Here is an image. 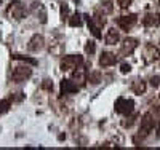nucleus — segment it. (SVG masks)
Instances as JSON below:
<instances>
[{
    "mask_svg": "<svg viewBox=\"0 0 160 150\" xmlns=\"http://www.w3.org/2000/svg\"><path fill=\"white\" fill-rule=\"evenodd\" d=\"M154 120H155V118L152 117L151 112L144 114V117H142V120H141V125H139V138H141V139L148 138V136L152 133V129H154V126H155V121H154Z\"/></svg>",
    "mask_w": 160,
    "mask_h": 150,
    "instance_id": "nucleus-1",
    "label": "nucleus"
},
{
    "mask_svg": "<svg viewBox=\"0 0 160 150\" xmlns=\"http://www.w3.org/2000/svg\"><path fill=\"white\" fill-rule=\"evenodd\" d=\"M83 64V58L82 56H75V54H72V56H64V59L61 61V70L64 72H69V70H74L77 69L78 65Z\"/></svg>",
    "mask_w": 160,
    "mask_h": 150,
    "instance_id": "nucleus-2",
    "label": "nucleus"
},
{
    "mask_svg": "<svg viewBox=\"0 0 160 150\" xmlns=\"http://www.w3.org/2000/svg\"><path fill=\"white\" fill-rule=\"evenodd\" d=\"M133 110H135V102L131 99L127 98H118L115 101V112L122 114V115H130Z\"/></svg>",
    "mask_w": 160,
    "mask_h": 150,
    "instance_id": "nucleus-3",
    "label": "nucleus"
},
{
    "mask_svg": "<svg viewBox=\"0 0 160 150\" xmlns=\"http://www.w3.org/2000/svg\"><path fill=\"white\" fill-rule=\"evenodd\" d=\"M32 75V70L29 69L28 65H18L13 69V74H11V78L15 83H21V81H26L29 77Z\"/></svg>",
    "mask_w": 160,
    "mask_h": 150,
    "instance_id": "nucleus-4",
    "label": "nucleus"
},
{
    "mask_svg": "<svg viewBox=\"0 0 160 150\" xmlns=\"http://www.w3.org/2000/svg\"><path fill=\"white\" fill-rule=\"evenodd\" d=\"M8 15L11 18H15L16 21H21L26 15V7L19 2H15V3H11L10 8H8Z\"/></svg>",
    "mask_w": 160,
    "mask_h": 150,
    "instance_id": "nucleus-5",
    "label": "nucleus"
},
{
    "mask_svg": "<svg viewBox=\"0 0 160 150\" xmlns=\"http://www.w3.org/2000/svg\"><path fill=\"white\" fill-rule=\"evenodd\" d=\"M136 21H138V18H136V15H128V16H120L118 19H117V26L120 27L122 31H130L133 26L136 24Z\"/></svg>",
    "mask_w": 160,
    "mask_h": 150,
    "instance_id": "nucleus-6",
    "label": "nucleus"
},
{
    "mask_svg": "<svg viewBox=\"0 0 160 150\" xmlns=\"http://www.w3.org/2000/svg\"><path fill=\"white\" fill-rule=\"evenodd\" d=\"M144 58L148 62H154V61H158L160 59V48L149 43V45H146L144 48Z\"/></svg>",
    "mask_w": 160,
    "mask_h": 150,
    "instance_id": "nucleus-7",
    "label": "nucleus"
},
{
    "mask_svg": "<svg viewBox=\"0 0 160 150\" xmlns=\"http://www.w3.org/2000/svg\"><path fill=\"white\" fill-rule=\"evenodd\" d=\"M31 13L42 22H47V10L43 7V3H40V2H32L31 3Z\"/></svg>",
    "mask_w": 160,
    "mask_h": 150,
    "instance_id": "nucleus-8",
    "label": "nucleus"
},
{
    "mask_svg": "<svg viewBox=\"0 0 160 150\" xmlns=\"http://www.w3.org/2000/svg\"><path fill=\"white\" fill-rule=\"evenodd\" d=\"M136 48H138V40H136V38L128 37V38H125V40H123V43H122V50H120V53L125 54V56H128V54H131Z\"/></svg>",
    "mask_w": 160,
    "mask_h": 150,
    "instance_id": "nucleus-9",
    "label": "nucleus"
},
{
    "mask_svg": "<svg viewBox=\"0 0 160 150\" xmlns=\"http://www.w3.org/2000/svg\"><path fill=\"white\" fill-rule=\"evenodd\" d=\"M146 27H158L160 26V13H148L142 19Z\"/></svg>",
    "mask_w": 160,
    "mask_h": 150,
    "instance_id": "nucleus-10",
    "label": "nucleus"
},
{
    "mask_svg": "<svg viewBox=\"0 0 160 150\" xmlns=\"http://www.w3.org/2000/svg\"><path fill=\"white\" fill-rule=\"evenodd\" d=\"M117 62V56L114 53H109V51H106L101 54V58H99V64L101 67H109V65H114Z\"/></svg>",
    "mask_w": 160,
    "mask_h": 150,
    "instance_id": "nucleus-11",
    "label": "nucleus"
},
{
    "mask_svg": "<svg viewBox=\"0 0 160 150\" xmlns=\"http://www.w3.org/2000/svg\"><path fill=\"white\" fill-rule=\"evenodd\" d=\"M29 50L31 51H40L43 46H45V40H43V37L42 35H34L32 38H31V42H29Z\"/></svg>",
    "mask_w": 160,
    "mask_h": 150,
    "instance_id": "nucleus-12",
    "label": "nucleus"
},
{
    "mask_svg": "<svg viewBox=\"0 0 160 150\" xmlns=\"http://www.w3.org/2000/svg\"><path fill=\"white\" fill-rule=\"evenodd\" d=\"M77 91H78L77 83H74V81H71V80H62L61 81V93L62 94H74Z\"/></svg>",
    "mask_w": 160,
    "mask_h": 150,
    "instance_id": "nucleus-13",
    "label": "nucleus"
},
{
    "mask_svg": "<svg viewBox=\"0 0 160 150\" xmlns=\"http://www.w3.org/2000/svg\"><path fill=\"white\" fill-rule=\"evenodd\" d=\"M83 18L87 19V24H88V29L91 31V34L95 35L96 38H101L102 35H101V32H99V29H101V26L99 24H96V21L93 19V18H90L88 15H83Z\"/></svg>",
    "mask_w": 160,
    "mask_h": 150,
    "instance_id": "nucleus-14",
    "label": "nucleus"
},
{
    "mask_svg": "<svg viewBox=\"0 0 160 150\" xmlns=\"http://www.w3.org/2000/svg\"><path fill=\"white\" fill-rule=\"evenodd\" d=\"M118 38H120L118 31H115L114 27H112V29H109V31H108V34L104 35V42L108 43V45H115V43L118 42Z\"/></svg>",
    "mask_w": 160,
    "mask_h": 150,
    "instance_id": "nucleus-15",
    "label": "nucleus"
},
{
    "mask_svg": "<svg viewBox=\"0 0 160 150\" xmlns=\"http://www.w3.org/2000/svg\"><path fill=\"white\" fill-rule=\"evenodd\" d=\"M85 78H87V69L83 65H78L77 70H74V74H72V80L78 81V83H83Z\"/></svg>",
    "mask_w": 160,
    "mask_h": 150,
    "instance_id": "nucleus-16",
    "label": "nucleus"
},
{
    "mask_svg": "<svg viewBox=\"0 0 160 150\" xmlns=\"http://www.w3.org/2000/svg\"><path fill=\"white\" fill-rule=\"evenodd\" d=\"M131 90H133V93H135V94H142V93L146 91V81H142V80L133 81Z\"/></svg>",
    "mask_w": 160,
    "mask_h": 150,
    "instance_id": "nucleus-17",
    "label": "nucleus"
},
{
    "mask_svg": "<svg viewBox=\"0 0 160 150\" xmlns=\"http://www.w3.org/2000/svg\"><path fill=\"white\" fill-rule=\"evenodd\" d=\"M112 10H114V5H112V2H104V3H101V7L96 10V13H99V15H109V13H112Z\"/></svg>",
    "mask_w": 160,
    "mask_h": 150,
    "instance_id": "nucleus-18",
    "label": "nucleus"
},
{
    "mask_svg": "<svg viewBox=\"0 0 160 150\" xmlns=\"http://www.w3.org/2000/svg\"><path fill=\"white\" fill-rule=\"evenodd\" d=\"M69 26H72V27H78V26H82V16H80L78 13L72 15V16H71V19H69Z\"/></svg>",
    "mask_w": 160,
    "mask_h": 150,
    "instance_id": "nucleus-19",
    "label": "nucleus"
},
{
    "mask_svg": "<svg viewBox=\"0 0 160 150\" xmlns=\"http://www.w3.org/2000/svg\"><path fill=\"white\" fill-rule=\"evenodd\" d=\"M13 59H19V61H26V62H29V64H32V65H35V64H37V61H35V59H31V58H26V56H22V54H13Z\"/></svg>",
    "mask_w": 160,
    "mask_h": 150,
    "instance_id": "nucleus-20",
    "label": "nucleus"
},
{
    "mask_svg": "<svg viewBox=\"0 0 160 150\" xmlns=\"http://www.w3.org/2000/svg\"><path fill=\"white\" fill-rule=\"evenodd\" d=\"M87 78H88V81H91L93 85H96V83H99V72H91Z\"/></svg>",
    "mask_w": 160,
    "mask_h": 150,
    "instance_id": "nucleus-21",
    "label": "nucleus"
},
{
    "mask_svg": "<svg viewBox=\"0 0 160 150\" xmlns=\"http://www.w3.org/2000/svg\"><path fill=\"white\" fill-rule=\"evenodd\" d=\"M95 50H96L95 42H88V43L85 45V53H87V54H93V53H95Z\"/></svg>",
    "mask_w": 160,
    "mask_h": 150,
    "instance_id": "nucleus-22",
    "label": "nucleus"
},
{
    "mask_svg": "<svg viewBox=\"0 0 160 150\" xmlns=\"http://www.w3.org/2000/svg\"><path fill=\"white\" fill-rule=\"evenodd\" d=\"M117 3H118L120 8H128L133 3V0H117Z\"/></svg>",
    "mask_w": 160,
    "mask_h": 150,
    "instance_id": "nucleus-23",
    "label": "nucleus"
},
{
    "mask_svg": "<svg viewBox=\"0 0 160 150\" xmlns=\"http://www.w3.org/2000/svg\"><path fill=\"white\" fill-rule=\"evenodd\" d=\"M158 85H160V77H158V75L152 77V78H151V86H152V88H157Z\"/></svg>",
    "mask_w": 160,
    "mask_h": 150,
    "instance_id": "nucleus-24",
    "label": "nucleus"
},
{
    "mask_svg": "<svg viewBox=\"0 0 160 150\" xmlns=\"http://www.w3.org/2000/svg\"><path fill=\"white\" fill-rule=\"evenodd\" d=\"M130 70H131L130 64H122V65H120V72H122V74H130Z\"/></svg>",
    "mask_w": 160,
    "mask_h": 150,
    "instance_id": "nucleus-25",
    "label": "nucleus"
},
{
    "mask_svg": "<svg viewBox=\"0 0 160 150\" xmlns=\"http://www.w3.org/2000/svg\"><path fill=\"white\" fill-rule=\"evenodd\" d=\"M135 118H136V117H131V118H130L128 121H123V123H122V125H123L125 128H130V126H131L133 123H135Z\"/></svg>",
    "mask_w": 160,
    "mask_h": 150,
    "instance_id": "nucleus-26",
    "label": "nucleus"
},
{
    "mask_svg": "<svg viewBox=\"0 0 160 150\" xmlns=\"http://www.w3.org/2000/svg\"><path fill=\"white\" fill-rule=\"evenodd\" d=\"M68 13H69V8H68V5H62V8H61V15H62V19L68 16Z\"/></svg>",
    "mask_w": 160,
    "mask_h": 150,
    "instance_id": "nucleus-27",
    "label": "nucleus"
},
{
    "mask_svg": "<svg viewBox=\"0 0 160 150\" xmlns=\"http://www.w3.org/2000/svg\"><path fill=\"white\" fill-rule=\"evenodd\" d=\"M43 88L45 90H53V83H50V80H43Z\"/></svg>",
    "mask_w": 160,
    "mask_h": 150,
    "instance_id": "nucleus-28",
    "label": "nucleus"
},
{
    "mask_svg": "<svg viewBox=\"0 0 160 150\" xmlns=\"http://www.w3.org/2000/svg\"><path fill=\"white\" fill-rule=\"evenodd\" d=\"M157 138H160V120H158V123H157Z\"/></svg>",
    "mask_w": 160,
    "mask_h": 150,
    "instance_id": "nucleus-29",
    "label": "nucleus"
},
{
    "mask_svg": "<svg viewBox=\"0 0 160 150\" xmlns=\"http://www.w3.org/2000/svg\"><path fill=\"white\" fill-rule=\"evenodd\" d=\"M158 5H160V0H158Z\"/></svg>",
    "mask_w": 160,
    "mask_h": 150,
    "instance_id": "nucleus-30",
    "label": "nucleus"
},
{
    "mask_svg": "<svg viewBox=\"0 0 160 150\" xmlns=\"http://www.w3.org/2000/svg\"><path fill=\"white\" fill-rule=\"evenodd\" d=\"M0 2H2V0H0Z\"/></svg>",
    "mask_w": 160,
    "mask_h": 150,
    "instance_id": "nucleus-31",
    "label": "nucleus"
}]
</instances>
